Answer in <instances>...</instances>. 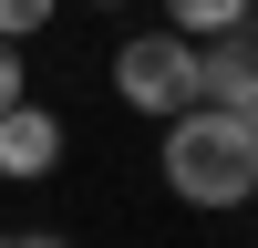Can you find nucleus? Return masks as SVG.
<instances>
[{
  "label": "nucleus",
  "instance_id": "f257e3e1",
  "mask_svg": "<svg viewBox=\"0 0 258 248\" xmlns=\"http://www.w3.org/2000/svg\"><path fill=\"white\" fill-rule=\"evenodd\" d=\"M155 165H165V197L197 207V217H227V207L258 197V135L227 114V103H186V114H165Z\"/></svg>",
  "mask_w": 258,
  "mask_h": 248
},
{
  "label": "nucleus",
  "instance_id": "f03ea898",
  "mask_svg": "<svg viewBox=\"0 0 258 248\" xmlns=\"http://www.w3.org/2000/svg\"><path fill=\"white\" fill-rule=\"evenodd\" d=\"M114 103L124 114H186V103H207V83H197V41L186 31H135V41H114Z\"/></svg>",
  "mask_w": 258,
  "mask_h": 248
},
{
  "label": "nucleus",
  "instance_id": "7ed1b4c3",
  "mask_svg": "<svg viewBox=\"0 0 258 248\" xmlns=\"http://www.w3.org/2000/svg\"><path fill=\"white\" fill-rule=\"evenodd\" d=\"M62 155H73V135H62V114L21 93L11 114H0V176H11V186H41V176H52Z\"/></svg>",
  "mask_w": 258,
  "mask_h": 248
},
{
  "label": "nucleus",
  "instance_id": "20e7f679",
  "mask_svg": "<svg viewBox=\"0 0 258 248\" xmlns=\"http://www.w3.org/2000/svg\"><path fill=\"white\" fill-rule=\"evenodd\" d=\"M258 21V0H165V31H186V41H217V31H248Z\"/></svg>",
  "mask_w": 258,
  "mask_h": 248
},
{
  "label": "nucleus",
  "instance_id": "39448f33",
  "mask_svg": "<svg viewBox=\"0 0 258 248\" xmlns=\"http://www.w3.org/2000/svg\"><path fill=\"white\" fill-rule=\"evenodd\" d=\"M52 11H62V0H0V41H31V31H52Z\"/></svg>",
  "mask_w": 258,
  "mask_h": 248
},
{
  "label": "nucleus",
  "instance_id": "423d86ee",
  "mask_svg": "<svg viewBox=\"0 0 258 248\" xmlns=\"http://www.w3.org/2000/svg\"><path fill=\"white\" fill-rule=\"evenodd\" d=\"M31 93V41H0V114Z\"/></svg>",
  "mask_w": 258,
  "mask_h": 248
},
{
  "label": "nucleus",
  "instance_id": "0eeeda50",
  "mask_svg": "<svg viewBox=\"0 0 258 248\" xmlns=\"http://www.w3.org/2000/svg\"><path fill=\"white\" fill-rule=\"evenodd\" d=\"M217 103H227V114H238V124H248V135H258V62H248V73H238V83H227V93H217Z\"/></svg>",
  "mask_w": 258,
  "mask_h": 248
},
{
  "label": "nucleus",
  "instance_id": "6e6552de",
  "mask_svg": "<svg viewBox=\"0 0 258 248\" xmlns=\"http://www.w3.org/2000/svg\"><path fill=\"white\" fill-rule=\"evenodd\" d=\"M11 248H73V238H11Z\"/></svg>",
  "mask_w": 258,
  "mask_h": 248
},
{
  "label": "nucleus",
  "instance_id": "1a4fd4ad",
  "mask_svg": "<svg viewBox=\"0 0 258 248\" xmlns=\"http://www.w3.org/2000/svg\"><path fill=\"white\" fill-rule=\"evenodd\" d=\"M83 11H124V0H83Z\"/></svg>",
  "mask_w": 258,
  "mask_h": 248
},
{
  "label": "nucleus",
  "instance_id": "9d476101",
  "mask_svg": "<svg viewBox=\"0 0 258 248\" xmlns=\"http://www.w3.org/2000/svg\"><path fill=\"white\" fill-rule=\"evenodd\" d=\"M0 248H11V238H0Z\"/></svg>",
  "mask_w": 258,
  "mask_h": 248
},
{
  "label": "nucleus",
  "instance_id": "9b49d317",
  "mask_svg": "<svg viewBox=\"0 0 258 248\" xmlns=\"http://www.w3.org/2000/svg\"><path fill=\"white\" fill-rule=\"evenodd\" d=\"M248 207H258V197H248Z\"/></svg>",
  "mask_w": 258,
  "mask_h": 248
}]
</instances>
